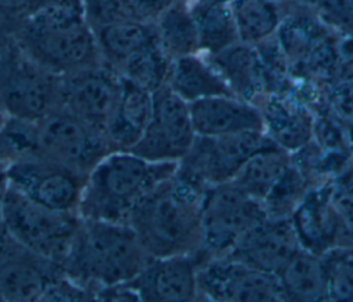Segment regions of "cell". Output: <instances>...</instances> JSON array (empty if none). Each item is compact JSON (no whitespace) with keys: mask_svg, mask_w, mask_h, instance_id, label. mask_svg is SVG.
Segmentation results:
<instances>
[{"mask_svg":"<svg viewBox=\"0 0 353 302\" xmlns=\"http://www.w3.org/2000/svg\"><path fill=\"white\" fill-rule=\"evenodd\" d=\"M301 247L291 217L266 215L243 234L228 255L279 276Z\"/></svg>","mask_w":353,"mask_h":302,"instance_id":"16","label":"cell"},{"mask_svg":"<svg viewBox=\"0 0 353 302\" xmlns=\"http://www.w3.org/2000/svg\"><path fill=\"white\" fill-rule=\"evenodd\" d=\"M51 0H0V46L14 40L23 22Z\"/></svg>","mask_w":353,"mask_h":302,"instance_id":"31","label":"cell"},{"mask_svg":"<svg viewBox=\"0 0 353 302\" xmlns=\"http://www.w3.org/2000/svg\"><path fill=\"white\" fill-rule=\"evenodd\" d=\"M149 255L127 222L87 219L80 217L62 272L97 292L130 283L146 265Z\"/></svg>","mask_w":353,"mask_h":302,"instance_id":"2","label":"cell"},{"mask_svg":"<svg viewBox=\"0 0 353 302\" xmlns=\"http://www.w3.org/2000/svg\"><path fill=\"white\" fill-rule=\"evenodd\" d=\"M291 165L287 150L277 143H272L251 156L232 182L263 203Z\"/></svg>","mask_w":353,"mask_h":302,"instance_id":"23","label":"cell"},{"mask_svg":"<svg viewBox=\"0 0 353 302\" xmlns=\"http://www.w3.org/2000/svg\"><path fill=\"white\" fill-rule=\"evenodd\" d=\"M109 152L112 149L105 132L62 108L37 123H29L28 153L54 160L84 175Z\"/></svg>","mask_w":353,"mask_h":302,"instance_id":"7","label":"cell"},{"mask_svg":"<svg viewBox=\"0 0 353 302\" xmlns=\"http://www.w3.org/2000/svg\"><path fill=\"white\" fill-rule=\"evenodd\" d=\"M292 223L302 247L320 254L328 251L339 225L332 200L331 203L319 196H305L295 208Z\"/></svg>","mask_w":353,"mask_h":302,"instance_id":"24","label":"cell"},{"mask_svg":"<svg viewBox=\"0 0 353 302\" xmlns=\"http://www.w3.org/2000/svg\"><path fill=\"white\" fill-rule=\"evenodd\" d=\"M80 10L92 32L127 19H143L134 0H80Z\"/></svg>","mask_w":353,"mask_h":302,"instance_id":"28","label":"cell"},{"mask_svg":"<svg viewBox=\"0 0 353 302\" xmlns=\"http://www.w3.org/2000/svg\"><path fill=\"white\" fill-rule=\"evenodd\" d=\"M58 1H62V3H66V4H70V6H74V7L80 8V0H58Z\"/></svg>","mask_w":353,"mask_h":302,"instance_id":"34","label":"cell"},{"mask_svg":"<svg viewBox=\"0 0 353 302\" xmlns=\"http://www.w3.org/2000/svg\"><path fill=\"white\" fill-rule=\"evenodd\" d=\"M276 1H283V0H276Z\"/></svg>","mask_w":353,"mask_h":302,"instance_id":"35","label":"cell"},{"mask_svg":"<svg viewBox=\"0 0 353 302\" xmlns=\"http://www.w3.org/2000/svg\"><path fill=\"white\" fill-rule=\"evenodd\" d=\"M266 215L263 204L232 181L207 188L201 201V254L205 258L228 255Z\"/></svg>","mask_w":353,"mask_h":302,"instance_id":"8","label":"cell"},{"mask_svg":"<svg viewBox=\"0 0 353 302\" xmlns=\"http://www.w3.org/2000/svg\"><path fill=\"white\" fill-rule=\"evenodd\" d=\"M176 167L130 150H112L88 172L77 212L87 219L127 222L138 201Z\"/></svg>","mask_w":353,"mask_h":302,"instance_id":"4","label":"cell"},{"mask_svg":"<svg viewBox=\"0 0 353 302\" xmlns=\"http://www.w3.org/2000/svg\"><path fill=\"white\" fill-rule=\"evenodd\" d=\"M120 77L106 65L61 77V108L85 124L105 132L116 99Z\"/></svg>","mask_w":353,"mask_h":302,"instance_id":"14","label":"cell"},{"mask_svg":"<svg viewBox=\"0 0 353 302\" xmlns=\"http://www.w3.org/2000/svg\"><path fill=\"white\" fill-rule=\"evenodd\" d=\"M330 281V298L353 299V247L328 250L323 256Z\"/></svg>","mask_w":353,"mask_h":302,"instance_id":"29","label":"cell"},{"mask_svg":"<svg viewBox=\"0 0 353 302\" xmlns=\"http://www.w3.org/2000/svg\"><path fill=\"white\" fill-rule=\"evenodd\" d=\"M196 135L215 137L243 131H263L261 109L234 95H216L189 103Z\"/></svg>","mask_w":353,"mask_h":302,"instance_id":"17","label":"cell"},{"mask_svg":"<svg viewBox=\"0 0 353 302\" xmlns=\"http://www.w3.org/2000/svg\"><path fill=\"white\" fill-rule=\"evenodd\" d=\"M165 85L188 103L216 95H233L222 76L201 52L174 58Z\"/></svg>","mask_w":353,"mask_h":302,"instance_id":"20","label":"cell"},{"mask_svg":"<svg viewBox=\"0 0 353 302\" xmlns=\"http://www.w3.org/2000/svg\"><path fill=\"white\" fill-rule=\"evenodd\" d=\"M283 1L233 0L232 10L239 40L255 46L273 37L283 19Z\"/></svg>","mask_w":353,"mask_h":302,"instance_id":"26","label":"cell"},{"mask_svg":"<svg viewBox=\"0 0 353 302\" xmlns=\"http://www.w3.org/2000/svg\"><path fill=\"white\" fill-rule=\"evenodd\" d=\"M57 76L103 65L95 34L79 7L51 0L32 14L12 40Z\"/></svg>","mask_w":353,"mask_h":302,"instance_id":"3","label":"cell"},{"mask_svg":"<svg viewBox=\"0 0 353 302\" xmlns=\"http://www.w3.org/2000/svg\"><path fill=\"white\" fill-rule=\"evenodd\" d=\"M261 112L265 120V131L266 128L272 131L269 137L279 146L287 150L298 148L307 141L310 135V117L299 108L292 106L291 102L270 98L266 101V109L263 108Z\"/></svg>","mask_w":353,"mask_h":302,"instance_id":"27","label":"cell"},{"mask_svg":"<svg viewBox=\"0 0 353 302\" xmlns=\"http://www.w3.org/2000/svg\"><path fill=\"white\" fill-rule=\"evenodd\" d=\"M150 112L152 91L128 79L120 77L116 105L105 128L110 149L130 150L148 125Z\"/></svg>","mask_w":353,"mask_h":302,"instance_id":"18","label":"cell"},{"mask_svg":"<svg viewBox=\"0 0 353 302\" xmlns=\"http://www.w3.org/2000/svg\"><path fill=\"white\" fill-rule=\"evenodd\" d=\"M80 215L48 208L6 185L0 193V228L39 255L62 265Z\"/></svg>","mask_w":353,"mask_h":302,"instance_id":"6","label":"cell"},{"mask_svg":"<svg viewBox=\"0 0 353 302\" xmlns=\"http://www.w3.org/2000/svg\"><path fill=\"white\" fill-rule=\"evenodd\" d=\"M199 299L210 301H283L276 274L247 265L230 255L203 261L197 273Z\"/></svg>","mask_w":353,"mask_h":302,"instance_id":"12","label":"cell"},{"mask_svg":"<svg viewBox=\"0 0 353 302\" xmlns=\"http://www.w3.org/2000/svg\"><path fill=\"white\" fill-rule=\"evenodd\" d=\"M205 57L222 76L234 97L255 102L261 94L259 88L265 83V68L261 65L256 46L236 41Z\"/></svg>","mask_w":353,"mask_h":302,"instance_id":"19","label":"cell"},{"mask_svg":"<svg viewBox=\"0 0 353 302\" xmlns=\"http://www.w3.org/2000/svg\"><path fill=\"white\" fill-rule=\"evenodd\" d=\"M204 192L175 171L138 201L127 223L150 258L201 252Z\"/></svg>","mask_w":353,"mask_h":302,"instance_id":"1","label":"cell"},{"mask_svg":"<svg viewBox=\"0 0 353 302\" xmlns=\"http://www.w3.org/2000/svg\"><path fill=\"white\" fill-rule=\"evenodd\" d=\"M272 143L276 142L263 131L196 135L188 153L178 161L176 172L205 190L232 181L251 156Z\"/></svg>","mask_w":353,"mask_h":302,"instance_id":"9","label":"cell"},{"mask_svg":"<svg viewBox=\"0 0 353 302\" xmlns=\"http://www.w3.org/2000/svg\"><path fill=\"white\" fill-rule=\"evenodd\" d=\"M95 299L94 294L85 287L80 285L63 272L62 274L46 290L40 301H88Z\"/></svg>","mask_w":353,"mask_h":302,"instance_id":"32","label":"cell"},{"mask_svg":"<svg viewBox=\"0 0 353 302\" xmlns=\"http://www.w3.org/2000/svg\"><path fill=\"white\" fill-rule=\"evenodd\" d=\"M204 259L201 252L149 258L128 284L138 301H194L199 299L197 273Z\"/></svg>","mask_w":353,"mask_h":302,"instance_id":"15","label":"cell"},{"mask_svg":"<svg viewBox=\"0 0 353 302\" xmlns=\"http://www.w3.org/2000/svg\"><path fill=\"white\" fill-rule=\"evenodd\" d=\"M176 0H134L139 15L143 19L153 21L165 7Z\"/></svg>","mask_w":353,"mask_h":302,"instance_id":"33","label":"cell"},{"mask_svg":"<svg viewBox=\"0 0 353 302\" xmlns=\"http://www.w3.org/2000/svg\"><path fill=\"white\" fill-rule=\"evenodd\" d=\"M277 277L284 299H330V281L324 258L305 247L298 250Z\"/></svg>","mask_w":353,"mask_h":302,"instance_id":"22","label":"cell"},{"mask_svg":"<svg viewBox=\"0 0 353 302\" xmlns=\"http://www.w3.org/2000/svg\"><path fill=\"white\" fill-rule=\"evenodd\" d=\"M61 265L29 250L0 228V301H40Z\"/></svg>","mask_w":353,"mask_h":302,"instance_id":"13","label":"cell"},{"mask_svg":"<svg viewBox=\"0 0 353 302\" xmlns=\"http://www.w3.org/2000/svg\"><path fill=\"white\" fill-rule=\"evenodd\" d=\"M194 138L189 103L163 85L152 92L150 119L130 152L150 161L178 163Z\"/></svg>","mask_w":353,"mask_h":302,"instance_id":"11","label":"cell"},{"mask_svg":"<svg viewBox=\"0 0 353 302\" xmlns=\"http://www.w3.org/2000/svg\"><path fill=\"white\" fill-rule=\"evenodd\" d=\"M99 55L116 74L143 48L157 40L153 21L127 19L94 32Z\"/></svg>","mask_w":353,"mask_h":302,"instance_id":"21","label":"cell"},{"mask_svg":"<svg viewBox=\"0 0 353 302\" xmlns=\"http://www.w3.org/2000/svg\"><path fill=\"white\" fill-rule=\"evenodd\" d=\"M61 109V76L29 58L14 41L0 46V113L37 123Z\"/></svg>","mask_w":353,"mask_h":302,"instance_id":"5","label":"cell"},{"mask_svg":"<svg viewBox=\"0 0 353 302\" xmlns=\"http://www.w3.org/2000/svg\"><path fill=\"white\" fill-rule=\"evenodd\" d=\"M160 47L171 58L200 52L197 28L186 0H176L153 19Z\"/></svg>","mask_w":353,"mask_h":302,"instance_id":"25","label":"cell"},{"mask_svg":"<svg viewBox=\"0 0 353 302\" xmlns=\"http://www.w3.org/2000/svg\"><path fill=\"white\" fill-rule=\"evenodd\" d=\"M314 14L327 28L353 34V0H294Z\"/></svg>","mask_w":353,"mask_h":302,"instance_id":"30","label":"cell"},{"mask_svg":"<svg viewBox=\"0 0 353 302\" xmlns=\"http://www.w3.org/2000/svg\"><path fill=\"white\" fill-rule=\"evenodd\" d=\"M1 171L6 185L33 201L52 210L77 212L87 175L34 153L6 161Z\"/></svg>","mask_w":353,"mask_h":302,"instance_id":"10","label":"cell"}]
</instances>
